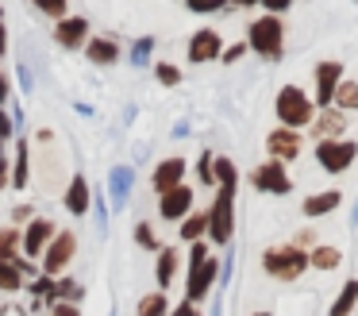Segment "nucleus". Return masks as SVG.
Instances as JSON below:
<instances>
[{"instance_id": "obj_11", "label": "nucleus", "mask_w": 358, "mask_h": 316, "mask_svg": "<svg viewBox=\"0 0 358 316\" xmlns=\"http://www.w3.org/2000/svg\"><path fill=\"white\" fill-rule=\"evenodd\" d=\"M185 158H162L155 166V174H150V185H155V193L162 197V193L178 189V185H185Z\"/></svg>"}, {"instance_id": "obj_15", "label": "nucleus", "mask_w": 358, "mask_h": 316, "mask_svg": "<svg viewBox=\"0 0 358 316\" xmlns=\"http://www.w3.org/2000/svg\"><path fill=\"white\" fill-rule=\"evenodd\" d=\"M220 35L212 27H204V31H196L193 39H189V62H212V58H220Z\"/></svg>"}, {"instance_id": "obj_23", "label": "nucleus", "mask_w": 358, "mask_h": 316, "mask_svg": "<svg viewBox=\"0 0 358 316\" xmlns=\"http://www.w3.org/2000/svg\"><path fill=\"white\" fill-rule=\"evenodd\" d=\"M89 62H96V66H112V62L120 58V46L112 43V39H93V43L85 46Z\"/></svg>"}, {"instance_id": "obj_24", "label": "nucleus", "mask_w": 358, "mask_h": 316, "mask_svg": "<svg viewBox=\"0 0 358 316\" xmlns=\"http://www.w3.org/2000/svg\"><path fill=\"white\" fill-rule=\"evenodd\" d=\"M170 297H166L162 289L158 293H147V297L139 301V305H135V316H170Z\"/></svg>"}, {"instance_id": "obj_9", "label": "nucleus", "mask_w": 358, "mask_h": 316, "mask_svg": "<svg viewBox=\"0 0 358 316\" xmlns=\"http://www.w3.org/2000/svg\"><path fill=\"white\" fill-rule=\"evenodd\" d=\"M58 235V228L47 220V216H35L31 224L24 228V254L27 259H43V251L50 247V239Z\"/></svg>"}, {"instance_id": "obj_32", "label": "nucleus", "mask_w": 358, "mask_h": 316, "mask_svg": "<svg viewBox=\"0 0 358 316\" xmlns=\"http://www.w3.org/2000/svg\"><path fill=\"white\" fill-rule=\"evenodd\" d=\"M212 174H216L220 185H239V174H235V162L231 158H216V162H212Z\"/></svg>"}, {"instance_id": "obj_21", "label": "nucleus", "mask_w": 358, "mask_h": 316, "mask_svg": "<svg viewBox=\"0 0 358 316\" xmlns=\"http://www.w3.org/2000/svg\"><path fill=\"white\" fill-rule=\"evenodd\" d=\"M24 254V228H0V262Z\"/></svg>"}, {"instance_id": "obj_3", "label": "nucleus", "mask_w": 358, "mask_h": 316, "mask_svg": "<svg viewBox=\"0 0 358 316\" xmlns=\"http://www.w3.org/2000/svg\"><path fill=\"white\" fill-rule=\"evenodd\" d=\"M262 270H266L270 277H278V282H296L304 270H312V266H308V251H301V247H293V243L266 247Z\"/></svg>"}, {"instance_id": "obj_39", "label": "nucleus", "mask_w": 358, "mask_h": 316, "mask_svg": "<svg viewBox=\"0 0 358 316\" xmlns=\"http://www.w3.org/2000/svg\"><path fill=\"white\" fill-rule=\"evenodd\" d=\"M170 316H204V312L193 305V301H178V305L170 308Z\"/></svg>"}, {"instance_id": "obj_40", "label": "nucleus", "mask_w": 358, "mask_h": 316, "mask_svg": "<svg viewBox=\"0 0 358 316\" xmlns=\"http://www.w3.org/2000/svg\"><path fill=\"white\" fill-rule=\"evenodd\" d=\"M227 0H189V8L193 12H216V8H224Z\"/></svg>"}, {"instance_id": "obj_36", "label": "nucleus", "mask_w": 358, "mask_h": 316, "mask_svg": "<svg viewBox=\"0 0 358 316\" xmlns=\"http://www.w3.org/2000/svg\"><path fill=\"white\" fill-rule=\"evenodd\" d=\"M8 139H12V116L0 104V154H4V143H8Z\"/></svg>"}, {"instance_id": "obj_7", "label": "nucleus", "mask_w": 358, "mask_h": 316, "mask_svg": "<svg viewBox=\"0 0 358 316\" xmlns=\"http://www.w3.org/2000/svg\"><path fill=\"white\" fill-rule=\"evenodd\" d=\"M355 158H358L355 139H324V143H316V162L327 174H347Z\"/></svg>"}, {"instance_id": "obj_42", "label": "nucleus", "mask_w": 358, "mask_h": 316, "mask_svg": "<svg viewBox=\"0 0 358 316\" xmlns=\"http://www.w3.org/2000/svg\"><path fill=\"white\" fill-rule=\"evenodd\" d=\"M243 50H247V46L235 43V46H227V50H220V58H224V62H239V58H243Z\"/></svg>"}, {"instance_id": "obj_25", "label": "nucleus", "mask_w": 358, "mask_h": 316, "mask_svg": "<svg viewBox=\"0 0 358 316\" xmlns=\"http://www.w3.org/2000/svg\"><path fill=\"white\" fill-rule=\"evenodd\" d=\"M27 181H31V162H27V143L20 139V143H16V162H12V181L8 185L24 189Z\"/></svg>"}, {"instance_id": "obj_18", "label": "nucleus", "mask_w": 358, "mask_h": 316, "mask_svg": "<svg viewBox=\"0 0 358 316\" xmlns=\"http://www.w3.org/2000/svg\"><path fill=\"white\" fill-rule=\"evenodd\" d=\"M178 266H181L178 247H162V251H158V262H155V277H158V289H162V293L173 285V277H178Z\"/></svg>"}, {"instance_id": "obj_14", "label": "nucleus", "mask_w": 358, "mask_h": 316, "mask_svg": "<svg viewBox=\"0 0 358 316\" xmlns=\"http://www.w3.org/2000/svg\"><path fill=\"white\" fill-rule=\"evenodd\" d=\"M343 128H347V112H339V108H320L316 120H312V131H316V143H324V139H339Z\"/></svg>"}, {"instance_id": "obj_31", "label": "nucleus", "mask_w": 358, "mask_h": 316, "mask_svg": "<svg viewBox=\"0 0 358 316\" xmlns=\"http://www.w3.org/2000/svg\"><path fill=\"white\" fill-rule=\"evenodd\" d=\"M127 189H131V170L120 166L116 174H112V197H116V205H124V200H127Z\"/></svg>"}, {"instance_id": "obj_29", "label": "nucleus", "mask_w": 358, "mask_h": 316, "mask_svg": "<svg viewBox=\"0 0 358 316\" xmlns=\"http://www.w3.org/2000/svg\"><path fill=\"white\" fill-rule=\"evenodd\" d=\"M24 285H27V277L12 262H0V293H20Z\"/></svg>"}, {"instance_id": "obj_30", "label": "nucleus", "mask_w": 358, "mask_h": 316, "mask_svg": "<svg viewBox=\"0 0 358 316\" xmlns=\"http://www.w3.org/2000/svg\"><path fill=\"white\" fill-rule=\"evenodd\" d=\"M27 289H31V297H35V308H39L43 301H50V305H55V277L39 274V277H31V282H27Z\"/></svg>"}, {"instance_id": "obj_28", "label": "nucleus", "mask_w": 358, "mask_h": 316, "mask_svg": "<svg viewBox=\"0 0 358 316\" xmlns=\"http://www.w3.org/2000/svg\"><path fill=\"white\" fill-rule=\"evenodd\" d=\"M85 297V289H81L78 282H73L70 274H62V277H55V301H70V305H78V301Z\"/></svg>"}, {"instance_id": "obj_52", "label": "nucleus", "mask_w": 358, "mask_h": 316, "mask_svg": "<svg viewBox=\"0 0 358 316\" xmlns=\"http://www.w3.org/2000/svg\"><path fill=\"white\" fill-rule=\"evenodd\" d=\"M0 15H4V12H0Z\"/></svg>"}, {"instance_id": "obj_41", "label": "nucleus", "mask_w": 358, "mask_h": 316, "mask_svg": "<svg viewBox=\"0 0 358 316\" xmlns=\"http://www.w3.org/2000/svg\"><path fill=\"white\" fill-rule=\"evenodd\" d=\"M12 220H16V224H31V220H35L31 205H16V212H12Z\"/></svg>"}, {"instance_id": "obj_35", "label": "nucleus", "mask_w": 358, "mask_h": 316, "mask_svg": "<svg viewBox=\"0 0 358 316\" xmlns=\"http://www.w3.org/2000/svg\"><path fill=\"white\" fill-rule=\"evenodd\" d=\"M212 162H216V158H212L208 151L201 154V162H196V177H201L204 185H212V181H216V174H212Z\"/></svg>"}, {"instance_id": "obj_6", "label": "nucleus", "mask_w": 358, "mask_h": 316, "mask_svg": "<svg viewBox=\"0 0 358 316\" xmlns=\"http://www.w3.org/2000/svg\"><path fill=\"white\" fill-rule=\"evenodd\" d=\"M250 46H255L262 58H281V43H285V27H281L278 15H262V20L250 23Z\"/></svg>"}, {"instance_id": "obj_5", "label": "nucleus", "mask_w": 358, "mask_h": 316, "mask_svg": "<svg viewBox=\"0 0 358 316\" xmlns=\"http://www.w3.org/2000/svg\"><path fill=\"white\" fill-rule=\"evenodd\" d=\"M73 254H78V235H73V231H58V235L50 239V247L43 251L39 270L47 277H62V274H70Z\"/></svg>"}, {"instance_id": "obj_51", "label": "nucleus", "mask_w": 358, "mask_h": 316, "mask_svg": "<svg viewBox=\"0 0 358 316\" xmlns=\"http://www.w3.org/2000/svg\"><path fill=\"white\" fill-rule=\"evenodd\" d=\"M250 316H270V312H250Z\"/></svg>"}, {"instance_id": "obj_20", "label": "nucleus", "mask_w": 358, "mask_h": 316, "mask_svg": "<svg viewBox=\"0 0 358 316\" xmlns=\"http://www.w3.org/2000/svg\"><path fill=\"white\" fill-rule=\"evenodd\" d=\"M343 200L339 189H327V193H312L308 200H304V216H324V212H335Z\"/></svg>"}, {"instance_id": "obj_33", "label": "nucleus", "mask_w": 358, "mask_h": 316, "mask_svg": "<svg viewBox=\"0 0 358 316\" xmlns=\"http://www.w3.org/2000/svg\"><path fill=\"white\" fill-rule=\"evenodd\" d=\"M135 243L143 247V251H162V247H158V239H155V228H150V224H135Z\"/></svg>"}, {"instance_id": "obj_12", "label": "nucleus", "mask_w": 358, "mask_h": 316, "mask_svg": "<svg viewBox=\"0 0 358 316\" xmlns=\"http://www.w3.org/2000/svg\"><path fill=\"white\" fill-rule=\"evenodd\" d=\"M339 77H343L339 62H320L316 66V108H331L335 89H339Z\"/></svg>"}, {"instance_id": "obj_47", "label": "nucleus", "mask_w": 358, "mask_h": 316, "mask_svg": "<svg viewBox=\"0 0 358 316\" xmlns=\"http://www.w3.org/2000/svg\"><path fill=\"white\" fill-rule=\"evenodd\" d=\"M8 92H12V85H8V77L0 74V104H4V100H8Z\"/></svg>"}, {"instance_id": "obj_1", "label": "nucleus", "mask_w": 358, "mask_h": 316, "mask_svg": "<svg viewBox=\"0 0 358 316\" xmlns=\"http://www.w3.org/2000/svg\"><path fill=\"white\" fill-rule=\"evenodd\" d=\"M220 282V259H212L208 243L204 239H196L193 251H189V277H185V301H193V305H201L204 297H208L212 289H216Z\"/></svg>"}, {"instance_id": "obj_38", "label": "nucleus", "mask_w": 358, "mask_h": 316, "mask_svg": "<svg viewBox=\"0 0 358 316\" xmlns=\"http://www.w3.org/2000/svg\"><path fill=\"white\" fill-rule=\"evenodd\" d=\"M50 316H81V308L70 305V301H55V305H50Z\"/></svg>"}, {"instance_id": "obj_26", "label": "nucleus", "mask_w": 358, "mask_h": 316, "mask_svg": "<svg viewBox=\"0 0 358 316\" xmlns=\"http://www.w3.org/2000/svg\"><path fill=\"white\" fill-rule=\"evenodd\" d=\"M339 262H343L339 247H312V254H308V266L312 270H335Z\"/></svg>"}, {"instance_id": "obj_16", "label": "nucleus", "mask_w": 358, "mask_h": 316, "mask_svg": "<svg viewBox=\"0 0 358 316\" xmlns=\"http://www.w3.org/2000/svg\"><path fill=\"white\" fill-rule=\"evenodd\" d=\"M89 200H93V193H89V181H85L81 174H73V177H70V185H66L62 205L70 208L73 216H85V212H89Z\"/></svg>"}, {"instance_id": "obj_34", "label": "nucleus", "mask_w": 358, "mask_h": 316, "mask_svg": "<svg viewBox=\"0 0 358 316\" xmlns=\"http://www.w3.org/2000/svg\"><path fill=\"white\" fill-rule=\"evenodd\" d=\"M155 77H158L162 85H178V81H181V69L170 66V62H158V66H155Z\"/></svg>"}, {"instance_id": "obj_4", "label": "nucleus", "mask_w": 358, "mask_h": 316, "mask_svg": "<svg viewBox=\"0 0 358 316\" xmlns=\"http://www.w3.org/2000/svg\"><path fill=\"white\" fill-rule=\"evenodd\" d=\"M231 231H235V185H220L216 200L208 208V239L216 247H227Z\"/></svg>"}, {"instance_id": "obj_37", "label": "nucleus", "mask_w": 358, "mask_h": 316, "mask_svg": "<svg viewBox=\"0 0 358 316\" xmlns=\"http://www.w3.org/2000/svg\"><path fill=\"white\" fill-rule=\"evenodd\" d=\"M35 4H39L47 15H58V20H66V0H35Z\"/></svg>"}, {"instance_id": "obj_45", "label": "nucleus", "mask_w": 358, "mask_h": 316, "mask_svg": "<svg viewBox=\"0 0 358 316\" xmlns=\"http://www.w3.org/2000/svg\"><path fill=\"white\" fill-rule=\"evenodd\" d=\"M258 4H266L270 12H285V8L293 4V0H258Z\"/></svg>"}, {"instance_id": "obj_19", "label": "nucleus", "mask_w": 358, "mask_h": 316, "mask_svg": "<svg viewBox=\"0 0 358 316\" xmlns=\"http://www.w3.org/2000/svg\"><path fill=\"white\" fill-rule=\"evenodd\" d=\"M358 308V277H350V282H343L339 297H335V305L327 308V316H350Z\"/></svg>"}, {"instance_id": "obj_49", "label": "nucleus", "mask_w": 358, "mask_h": 316, "mask_svg": "<svg viewBox=\"0 0 358 316\" xmlns=\"http://www.w3.org/2000/svg\"><path fill=\"white\" fill-rule=\"evenodd\" d=\"M350 228H358V200L350 205Z\"/></svg>"}, {"instance_id": "obj_44", "label": "nucleus", "mask_w": 358, "mask_h": 316, "mask_svg": "<svg viewBox=\"0 0 358 316\" xmlns=\"http://www.w3.org/2000/svg\"><path fill=\"white\" fill-rule=\"evenodd\" d=\"M12 181V166H8V158H4V154H0V189H4V185Z\"/></svg>"}, {"instance_id": "obj_48", "label": "nucleus", "mask_w": 358, "mask_h": 316, "mask_svg": "<svg viewBox=\"0 0 358 316\" xmlns=\"http://www.w3.org/2000/svg\"><path fill=\"white\" fill-rule=\"evenodd\" d=\"M4 50H8V31L0 27V58H4Z\"/></svg>"}, {"instance_id": "obj_43", "label": "nucleus", "mask_w": 358, "mask_h": 316, "mask_svg": "<svg viewBox=\"0 0 358 316\" xmlns=\"http://www.w3.org/2000/svg\"><path fill=\"white\" fill-rule=\"evenodd\" d=\"M312 243H316V231H312V228H308V231H301V235L293 239V247H301V251H304V247H312Z\"/></svg>"}, {"instance_id": "obj_46", "label": "nucleus", "mask_w": 358, "mask_h": 316, "mask_svg": "<svg viewBox=\"0 0 358 316\" xmlns=\"http://www.w3.org/2000/svg\"><path fill=\"white\" fill-rule=\"evenodd\" d=\"M147 54H150V39H143V43L135 46V62H147Z\"/></svg>"}, {"instance_id": "obj_27", "label": "nucleus", "mask_w": 358, "mask_h": 316, "mask_svg": "<svg viewBox=\"0 0 358 316\" xmlns=\"http://www.w3.org/2000/svg\"><path fill=\"white\" fill-rule=\"evenodd\" d=\"M331 104L339 108V112H358V81H339Z\"/></svg>"}, {"instance_id": "obj_50", "label": "nucleus", "mask_w": 358, "mask_h": 316, "mask_svg": "<svg viewBox=\"0 0 358 316\" xmlns=\"http://www.w3.org/2000/svg\"><path fill=\"white\" fill-rule=\"evenodd\" d=\"M235 4H258V0H235Z\"/></svg>"}, {"instance_id": "obj_10", "label": "nucleus", "mask_w": 358, "mask_h": 316, "mask_svg": "<svg viewBox=\"0 0 358 316\" xmlns=\"http://www.w3.org/2000/svg\"><path fill=\"white\" fill-rule=\"evenodd\" d=\"M189 212H193V189H189V185H178V189L162 193V200H158V216H162V220L181 224Z\"/></svg>"}, {"instance_id": "obj_13", "label": "nucleus", "mask_w": 358, "mask_h": 316, "mask_svg": "<svg viewBox=\"0 0 358 316\" xmlns=\"http://www.w3.org/2000/svg\"><path fill=\"white\" fill-rule=\"evenodd\" d=\"M266 146H270V154L278 162H293L296 154H301V135H296L293 128H278V131H270V135H266Z\"/></svg>"}, {"instance_id": "obj_8", "label": "nucleus", "mask_w": 358, "mask_h": 316, "mask_svg": "<svg viewBox=\"0 0 358 316\" xmlns=\"http://www.w3.org/2000/svg\"><path fill=\"white\" fill-rule=\"evenodd\" d=\"M255 189L258 193H273V197H285L289 189H293V177L285 174V166H281L278 158H270V162H262V166L255 170Z\"/></svg>"}, {"instance_id": "obj_2", "label": "nucleus", "mask_w": 358, "mask_h": 316, "mask_svg": "<svg viewBox=\"0 0 358 316\" xmlns=\"http://www.w3.org/2000/svg\"><path fill=\"white\" fill-rule=\"evenodd\" d=\"M273 112H278L281 128L301 131V128H308V123L316 120L320 108H316V100H312L304 89H296V85H285V89L278 92V100H273Z\"/></svg>"}, {"instance_id": "obj_17", "label": "nucleus", "mask_w": 358, "mask_h": 316, "mask_svg": "<svg viewBox=\"0 0 358 316\" xmlns=\"http://www.w3.org/2000/svg\"><path fill=\"white\" fill-rule=\"evenodd\" d=\"M55 39L66 46V50H73V46H85V39H89V23H85V20H78V15H70V20H58Z\"/></svg>"}, {"instance_id": "obj_22", "label": "nucleus", "mask_w": 358, "mask_h": 316, "mask_svg": "<svg viewBox=\"0 0 358 316\" xmlns=\"http://www.w3.org/2000/svg\"><path fill=\"white\" fill-rule=\"evenodd\" d=\"M204 231H208V212H189L185 220L178 224V235L185 239V243H196V239H204Z\"/></svg>"}]
</instances>
